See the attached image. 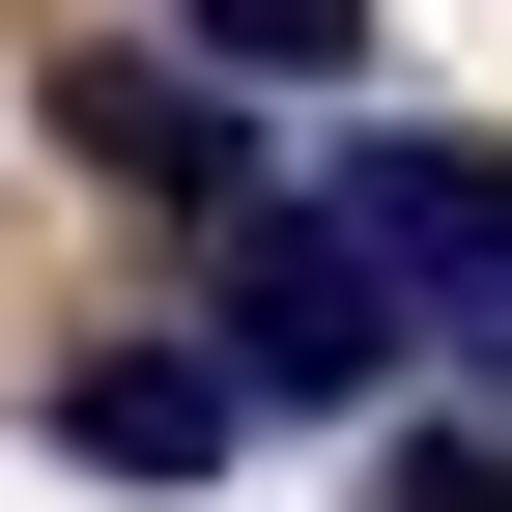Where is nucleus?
Listing matches in <instances>:
<instances>
[{"label":"nucleus","instance_id":"nucleus-1","mask_svg":"<svg viewBox=\"0 0 512 512\" xmlns=\"http://www.w3.org/2000/svg\"><path fill=\"white\" fill-rule=\"evenodd\" d=\"M200 342H228L285 427H342V399H399V370H427V285H399L342 200H256V228H228V285H200Z\"/></svg>","mask_w":512,"mask_h":512},{"label":"nucleus","instance_id":"nucleus-2","mask_svg":"<svg viewBox=\"0 0 512 512\" xmlns=\"http://www.w3.org/2000/svg\"><path fill=\"white\" fill-rule=\"evenodd\" d=\"M57 171H114V200H171V228H256L285 200V114H256L200 29H143V57H57Z\"/></svg>","mask_w":512,"mask_h":512},{"label":"nucleus","instance_id":"nucleus-3","mask_svg":"<svg viewBox=\"0 0 512 512\" xmlns=\"http://www.w3.org/2000/svg\"><path fill=\"white\" fill-rule=\"evenodd\" d=\"M29 427H57L86 484H228L256 370H228V342H57V370H29Z\"/></svg>","mask_w":512,"mask_h":512},{"label":"nucleus","instance_id":"nucleus-4","mask_svg":"<svg viewBox=\"0 0 512 512\" xmlns=\"http://www.w3.org/2000/svg\"><path fill=\"white\" fill-rule=\"evenodd\" d=\"M313 200H342L370 256H399V285H512V143H342V171H313Z\"/></svg>","mask_w":512,"mask_h":512},{"label":"nucleus","instance_id":"nucleus-5","mask_svg":"<svg viewBox=\"0 0 512 512\" xmlns=\"http://www.w3.org/2000/svg\"><path fill=\"white\" fill-rule=\"evenodd\" d=\"M171 29H200L228 86H342V57H370V0H171Z\"/></svg>","mask_w":512,"mask_h":512},{"label":"nucleus","instance_id":"nucleus-6","mask_svg":"<svg viewBox=\"0 0 512 512\" xmlns=\"http://www.w3.org/2000/svg\"><path fill=\"white\" fill-rule=\"evenodd\" d=\"M370 512H512V427H399V484Z\"/></svg>","mask_w":512,"mask_h":512},{"label":"nucleus","instance_id":"nucleus-7","mask_svg":"<svg viewBox=\"0 0 512 512\" xmlns=\"http://www.w3.org/2000/svg\"><path fill=\"white\" fill-rule=\"evenodd\" d=\"M456 342H484V370H512V285H484V313H456Z\"/></svg>","mask_w":512,"mask_h":512}]
</instances>
